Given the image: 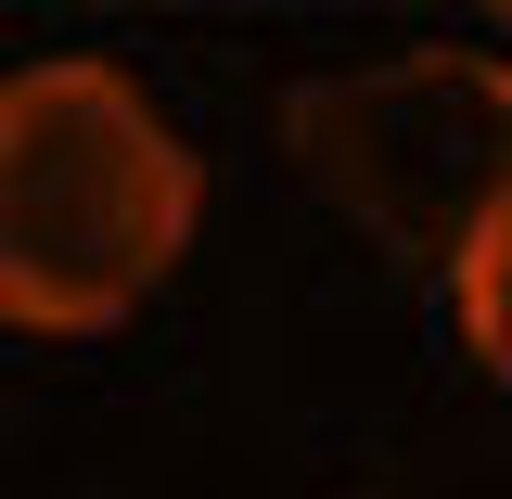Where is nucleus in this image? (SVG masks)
<instances>
[{"label":"nucleus","mask_w":512,"mask_h":499,"mask_svg":"<svg viewBox=\"0 0 512 499\" xmlns=\"http://www.w3.org/2000/svg\"><path fill=\"white\" fill-rule=\"evenodd\" d=\"M205 167L154 90L64 52L0 77V320L13 333H116L192 244Z\"/></svg>","instance_id":"obj_1"},{"label":"nucleus","mask_w":512,"mask_h":499,"mask_svg":"<svg viewBox=\"0 0 512 499\" xmlns=\"http://www.w3.org/2000/svg\"><path fill=\"white\" fill-rule=\"evenodd\" d=\"M282 141L384 256L410 269H461L487 244V218L512 205V64L500 52H397L308 77L282 103Z\"/></svg>","instance_id":"obj_2"},{"label":"nucleus","mask_w":512,"mask_h":499,"mask_svg":"<svg viewBox=\"0 0 512 499\" xmlns=\"http://www.w3.org/2000/svg\"><path fill=\"white\" fill-rule=\"evenodd\" d=\"M448 295H461V333H474V359L512 384V205L487 218V244L448 269Z\"/></svg>","instance_id":"obj_3"}]
</instances>
